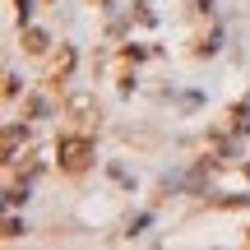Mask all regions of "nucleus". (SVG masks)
<instances>
[{
	"instance_id": "obj_1",
	"label": "nucleus",
	"mask_w": 250,
	"mask_h": 250,
	"mask_svg": "<svg viewBox=\"0 0 250 250\" xmlns=\"http://www.w3.org/2000/svg\"><path fill=\"white\" fill-rule=\"evenodd\" d=\"M56 153H61V167L65 171H88V162H93V144L88 139H74V134H65V139L56 144Z\"/></svg>"
},
{
	"instance_id": "obj_2",
	"label": "nucleus",
	"mask_w": 250,
	"mask_h": 250,
	"mask_svg": "<svg viewBox=\"0 0 250 250\" xmlns=\"http://www.w3.org/2000/svg\"><path fill=\"white\" fill-rule=\"evenodd\" d=\"M19 9H28V0H19Z\"/></svg>"
}]
</instances>
